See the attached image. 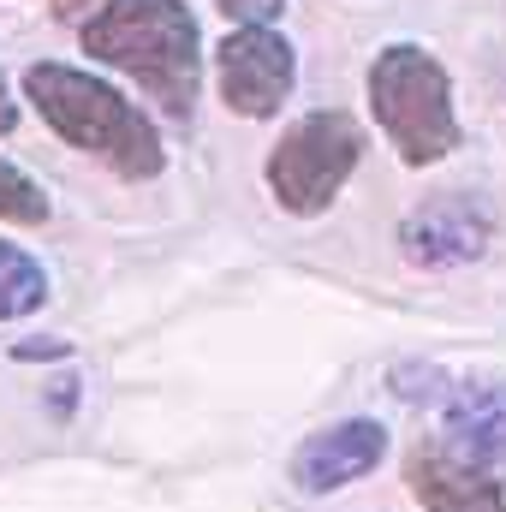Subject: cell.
I'll return each mask as SVG.
<instances>
[{
    "instance_id": "1",
    "label": "cell",
    "mask_w": 506,
    "mask_h": 512,
    "mask_svg": "<svg viewBox=\"0 0 506 512\" xmlns=\"http://www.w3.org/2000/svg\"><path fill=\"white\" fill-rule=\"evenodd\" d=\"M84 54L126 72L173 120H185L197 102V78H203L197 18L179 0H102L84 18Z\"/></svg>"
},
{
    "instance_id": "2",
    "label": "cell",
    "mask_w": 506,
    "mask_h": 512,
    "mask_svg": "<svg viewBox=\"0 0 506 512\" xmlns=\"http://www.w3.org/2000/svg\"><path fill=\"white\" fill-rule=\"evenodd\" d=\"M24 96L36 102V114L60 131L72 149L108 161L120 179H155L167 167V149L155 126L131 108L126 96L78 66H60V60H42L24 72Z\"/></svg>"
},
{
    "instance_id": "3",
    "label": "cell",
    "mask_w": 506,
    "mask_h": 512,
    "mask_svg": "<svg viewBox=\"0 0 506 512\" xmlns=\"http://www.w3.org/2000/svg\"><path fill=\"white\" fill-rule=\"evenodd\" d=\"M370 108L387 143L399 149L405 167H435L459 149V114H453V84L441 72V60L417 42H393L381 48L370 66Z\"/></svg>"
},
{
    "instance_id": "4",
    "label": "cell",
    "mask_w": 506,
    "mask_h": 512,
    "mask_svg": "<svg viewBox=\"0 0 506 512\" xmlns=\"http://www.w3.org/2000/svg\"><path fill=\"white\" fill-rule=\"evenodd\" d=\"M358 155H364V131L328 108V114H304L274 143L262 179H268V191H274V203L286 215H322L346 191Z\"/></svg>"
},
{
    "instance_id": "5",
    "label": "cell",
    "mask_w": 506,
    "mask_h": 512,
    "mask_svg": "<svg viewBox=\"0 0 506 512\" xmlns=\"http://www.w3.org/2000/svg\"><path fill=\"white\" fill-rule=\"evenodd\" d=\"M215 84H221V102L245 120H268L280 114V102L292 96L298 84V54L286 36H274L268 24L251 30H233L221 48H215Z\"/></svg>"
},
{
    "instance_id": "6",
    "label": "cell",
    "mask_w": 506,
    "mask_h": 512,
    "mask_svg": "<svg viewBox=\"0 0 506 512\" xmlns=\"http://www.w3.org/2000/svg\"><path fill=\"white\" fill-rule=\"evenodd\" d=\"M489 245H495V209L471 191H441L399 227V251L417 268H465Z\"/></svg>"
},
{
    "instance_id": "7",
    "label": "cell",
    "mask_w": 506,
    "mask_h": 512,
    "mask_svg": "<svg viewBox=\"0 0 506 512\" xmlns=\"http://www.w3.org/2000/svg\"><path fill=\"white\" fill-rule=\"evenodd\" d=\"M381 459H387V429L376 417H346V423H328V429L304 435L292 447L286 477H292L298 495H340V489L364 483Z\"/></svg>"
},
{
    "instance_id": "8",
    "label": "cell",
    "mask_w": 506,
    "mask_h": 512,
    "mask_svg": "<svg viewBox=\"0 0 506 512\" xmlns=\"http://www.w3.org/2000/svg\"><path fill=\"white\" fill-rule=\"evenodd\" d=\"M405 489L423 512H506V477L483 471L441 441H417L405 453Z\"/></svg>"
},
{
    "instance_id": "9",
    "label": "cell",
    "mask_w": 506,
    "mask_h": 512,
    "mask_svg": "<svg viewBox=\"0 0 506 512\" xmlns=\"http://www.w3.org/2000/svg\"><path fill=\"white\" fill-rule=\"evenodd\" d=\"M441 447L501 471L506 465V382H459L441 399Z\"/></svg>"
},
{
    "instance_id": "10",
    "label": "cell",
    "mask_w": 506,
    "mask_h": 512,
    "mask_svg": "<svg viewBox=\"0 0 506 512\" xmlns=\"http://www.w3.org/2000/svg\"><path fill=\"white\" fill-rule=\"evenodd\" d=\"M42 298H48V274H42V262H36L30 251H18V245L0 239V322L30 316Z\"/></svg>"
},
{
    "instance_id": "11",
    "label": "cell",
    "mask_w": 506,
    "mask_h": 512,
    "mask_svg": "<svg viewBox=\"0 0 506 512\" xmlns=\"http://www.w3.org/2000/svg\"><path fill=\"white\" fill-rule=\"evenodd\" d=\"M0 221L12 227H42L48 221V197L30 173H18L12 161H0Z\"/></svg>"
},
{
    "instance_id": "12",
    "label": "cell",
    "mask_w": 506,
    "mask_h": 512,
    "mask_svg": "<svg viewBox=\"0 0 506 512\" xmlns=\"http://www.w3.org/2000/svg\"><path fill=\"white\" fill-rule=\"evenodd\" d=\"M215 6H221L233 24H245V30H251V24H268V18L280 12V0H215Z\"/></svg>"
},
{
    "instance_id": "13",
    "label": "cell",
    "mask_w": 506,
    "mask_h": 512,
    "mask_svg": "<svg viewBox=\"0 0 506 512\" xmlns=\"http://www.w3.org/2000/svg\"><path fill=\"white\" fill-rule=\"evenodd\" d=\"M12 358H18V364H30V358H66V340H42V346H18Z\"/></svg>"
},
{
    "instance_id": "14",
    "label": "cell",
    "mask_w": 506,
    "mask_h": 512,
    "mask_svg": "<svg viewBox=\"0 0 506 512\" xmlns=\"http://www.w3.org/2000/svg\"><path fill=\"white\" fill-rule=\"evenodd\" d=\"M12 126H18V108H12V96H6V78H0V137Z\"/></svg>"
},
{
    "instance_id": "15",
    "label": "cell",
    "mask_w": 506,
    "mask_h": 512,
    "mask_svg": "<svg viewBox=\"0 0 506 512\" xmlns=\"http://www.w3.org/2000/svg\"><path fill=\"white\" fill-rule=\"evenodd\" d=\"M90 6H102V0H54V12H60V18H84Z\"/></svg>"
}]
</instances>
